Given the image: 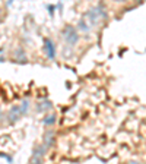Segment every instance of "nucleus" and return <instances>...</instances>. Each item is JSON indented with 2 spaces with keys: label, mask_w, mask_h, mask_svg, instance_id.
<instances>
[{
  "label": "nucleus",
  "mask_w": 146,
  "mask_h": 164,
  "mask_svg": "<svg viewBox=\"0 0 146 164\" xmlns=\"http://www.w3.org/2000/svg\"><path fill=\"white\" fill-rule=\"evenodd\" d=\"M86 18L89 19L91 25H96L101 19H105V18H107V12L104 11V7L98 6L95 9H91V11L86 13Z\"/></svg>",
  "instance_id": "1"
},
{
  "label": "nucleus",
  "mask_w": 146,
  "mask_h": 164,
  "mask_svg": "<svg viewBox=\"0 0 146 164\" xmlns=\"http://www.w3.org/2000/svg\"><path fill=\"white\" fill-rule=\"evenodd\" d=\"M63 38H64V41L69 45H75L79 41V35H78L76 28L72 27V25H67L66 28L63 29Z\"/></svg>",
  "instance_id": "2"
},
{
  "label": "nucleus",
  "mask_w": 146,
  "mask_h": 164,
  "mask_svg": "<svg viewBox=\"0 0 146 164\" xmlns=\"http://www.w3.org/2000/svg\"><path fill=\"white\" fill-rule=\"evenodd\" d=\"M44 51L47 53V56H48L50 60L56 59V44L53 43V40H50V38H45L44 40Z\"/></svg>",
  "instance_id": "3"
},
{
  "label": "nucleus",
  "mask_w": 146,
  "mask_h": 164,
  "mask_svg": "<svg viewBox=\"0 0 146 164\" xmlns=\"http://www.w3.org/2000/svg\"><path fill=\"white\" fill-rule=\"evenodd\" d=\"M22 116V111H21V107L19 106H13V107L9 110V113H7V120L10 122V123H15L19 120V117Z\"/></svg>",
  "instance_id": "4"
},
{
  "label": "nucleus",
  "mask_w": 146,
  "mask_h": 164,
  "mask_svg": "<svg viewBox=\"0 0 146 164\" xmlns=\"http://www.w3.org/2000/svg\"><path fill=\"white\" fill-rule=\"evenodd\" d=\"M45 149H47V148H45L44 145L35 148L34 153H32V161H34V163H41V161H43V157H44V154H45Z\"/></svg>",
  "instance_id": "5"
},
{
  "label": "nucleus",
  "mask_w": 146,
  "mask_h": 164,
  "mask_svg": "<svg viewBox=\"0 0 146 164\" xmlns=\"http://www.w3.org/2000/svg\"><path fill=\"white\" fill-rule=\"evenodd\" d=\"M53 144H54V132H53V130H48L44 135V147L48 149Z\"/></svg>",
  "instance_id": "6"
},
{
  "label": "nucleus",
  "mask_w": 146,
  "mask_h": 164,
  "mask_svg": "<svg viewBox=\"0 0 146 164\" xmlns=\"http://www.w3.org/2000/svg\"><path fill=\"white\" fill-rule=\"evenodd\" d=\"M15 56H16V62L18 63H26L28 62V59H26V54H25V51H23L22 47H18L16 53H15Z\"/></svg>",
  "instance_id": "7"
},
{
  "label": "nucleus",
  "mask_w": 146,
  "mask_h": 164,
  "mask_svg": "<svg viewBox=\"0 0 146 164\" xmlns=\"http://www.w3.org/2000/svg\"><path fill=\"white\" fill-rule=\"evenodd\" d=\"M51 108H53V103L48 101V100L38 103V106H37V110L41 111V113H44V111H47V110H51Z\"/></svg>",
  "instance_id": "8"
},
{
  "label": "nucleus",
  "mask_w": 146,
  "mask_h": 164,
  "mask_svg": "<svg viewBox=\"0 0 146 164\" xmlns=\"http://www.w3.org/2000/svg\"><path fill=\"white\" fill-rule=\"evenodd\" d=\"M56 114H47V116H44V119H43V123L45 124V126H53V124L56 123Z\"/></svg>",
  "instance_id": "9"
},
{
  "label": "nucleus",
  "mask_w": 146,
  "mask_h": 164,
  "mask_svg": "<svg viewBox=\"0 0 146 164\" xmlns=\"http://www.w3.org/2000/svg\"><path fill=\"white\" fill-rule=\"evenodd\" d=\"M78 27H79V29H82L83 32H88V31H89V29H91V27H89V25H88V23H86V22H85L83 19H82V21H79Z\"/></svg>",
  "instance_id": "10"
},
{
  "label": "nucleus",
  "mask_w": 146,
  "mask_h": 164,
  "mask_svg": "<svg viewBox=\"0 0 146 164\" xmlns=\"http://www.w3.org/2000/svg\"><path fill=\"white\" fill-rule=\"evenodd\" d=\"M19 107H21V111H22V114H26V111H28V107H29V101H28V100H23L22 104H19Z\"/></svg>",
  "instance_id": "11"
},
{
  "label": "nucleus",
  "mask_w": 146,
  "mask_h": 164,
  "mask_svg": "<svg viewBox=\"0 0 146 164\" xmlns=\"http://www.w3.org/2000/svg\"><path fill=\"white\" fill-rule=\"evenodd\" d=\"M54 11H56V7H54V6H48V12H50V15L51 16H54Z\"/></svg>",
  "instance_id": "12"
},
{
  "label": "nucleus",
  "mask_w": 146,
  "mask_h": 164,
  "mask_svg": "<svg viewBox=\"0 0 146 164\" xmlns=\"http://www.w3.org/2000/svg\"><path fill=\"white\" fill-rule=\"evenodd\" d=\"M3 119V111H2V107H0V120Z\"/></svg>",
  "instance_id": "13"
},
{
  "label": "nucleus",
  "mask_w": 146,
  "mask_h": 164,
  "mask_svg": "<svg viewBox=\"0 0 146 164\" xmlns=\"http://www.w3.org/2000/svg\"><path fill=\"white\" fill-rule=\"evenodd\" d=\"M0 21H2V11H0Z\"/></svg>",
  "instance_id": "14"
},
{
  "label": "nucleus",
  "mask_w": 146,
  "mask_h": 164,
  "mask_svg": "<svg viewBox=\"0 0 146 164\" xmlns=\"http://www.w3.org/2000/svg\"><path fill=\"white\" fill-rule=\"evenodd\" d=\"M12 2H13V0H9V5H12Z\"/></svg>",
  "instance_id": "15"
},
{
  "label": "nucleus",
  "mask_w": 146,
  "mask_h": 164,
  "mask_svg": "<svg viewBox=\"0 0 146 164\" xmlns=\"http://www.w3.org/2000/svg\"><path fill=\"white\" fill-rule=\"evenodd\" d=\"M136 2H139V3H140V2H142V0H136Z\"/></svg>",
  "instance_id": "16"
},
{
  "label": "nucleus",
  "mask_w": 146,
  "mask_h": 164,
  "mask_svg": "<svg viewBox=\"0 0 146 164\" xmlns=\"http://www.w3.org/2000/svg\"><path fill=\"white\" fill-rule=\"evenodd\" d=\"M120 2H126V0H120Z\"/></svg>",
  "instance_id": "17"
}]
</instances>
